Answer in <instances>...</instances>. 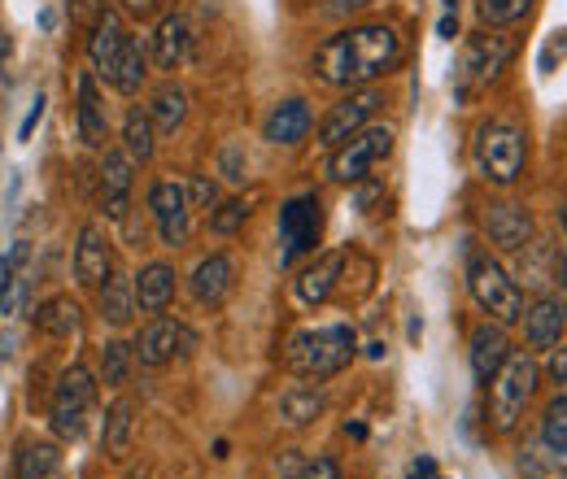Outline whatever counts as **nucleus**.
Returning <instances> with one entry per match:
<instances>
[{
	"mask_svg": "<svg viewBox=\"0 0 567 479\" xmlns=\"http://www.w3.org/2000/svg\"><path fill=\"white\" fill-rule=\"evenodd\" d=\"M79 139L87 148H101V153L110 148V114H105V101H101L92 70L79 74Z\"/></svg>",
	"mask_w": 567,
	"mask_h": 479,
	"instance_id": "nucleus-19",
	"label": "nucleus"
},
{
	"mask_svg": "<svg viewBox=\"0 0 567 479\" xmlns=\"http://www.w3.org/2000/svg\"><path fill=\"white\" fill-rule=\"evenodd\" d=\"M537 0H476V18L485 31H506V27H519L528 13H533Z\"/></svg>",
	"mask_w": 567,
	"mask_h": 479,
	"instance_id": "nucleus-32",
	"label": "nucleus"
},
{
	"mask_svg": "<svg viewBox=\"0 0 567 479\" xmlns=\"http://www.w3.org/2000/svg\"><path fill=\"white\" fill-rule=\"evenodd\" d=\"M559 35H564V40H555V44L546 49V58H542V66H546V70H550V62H555V58H564V53H567V31H559Z\"/></svg>",
	"mask_w": 567,
	"mask_h": 479,
	"instance_id": "nucleus-44",
	"label": "nucleus"
},
{
	"mask_svg": "<svg viewBox=\"0 0 567 479\" xmlns=\"http://www.w3.org/2000/svg\"><path fill=\"white\" fill-rule=\"evenodd\" d=\"M537 384H542L537 357L511 348V357L497 366V375L485 384V388H489V418H494L497 431H515V427H519V418L528 410Z\"/></svg>",
	"mask_w": 567,
	"mask_h": 479,
	"instance_id": "nucleus-6",
	"label": "nucleus"
},
{
	"mask_svg": "<svg viewBox=\"0 0 567 479\" xmlns=\"http://www.w3.org/2000/svg\"><path fill=\"white\" fill-rule=\"evenodd\" d=\"M132 440H136V402H114L110 414H105V454L110 458H127V449H132Z\"/></svg>",
	"mask_w": 567,
	"mask_h": 479,
	"instance_id": "nucleus-30",
	"label": "nucleus"
},
{
	"mask_svg": "<svg viewBox=\"0 0 567 479\" xmlns=\"http://www.w3.org/2000/svg\"><path fill=\"white\" fill-rule=\"evenodd\" d=\"M110 274H114V240L105 236V227L87 222L74 244V279L83 288H101Z\"/></svg>",
	"mask_w": 567,
	"mask_h": 479,
	"instance_id": "nucleus-15",
	"label": "nucleus"
},
{
	"mask_svg": "<svg viewBox=\"0 0 567 479\" xmlns=\"http://www.w3.org/2000/svg\"><path fill=\"white\" fill-rule=\"evenodd\" d=\"M310 127H315L310 105H306L301 96H288V101H280V105L267 114V123H262V139H267V144H284V148H292V144H301V139L310 136Z\"/></svg>",
	"mask_w": 567,
	"mask_h": 479,
	"instance_id": "nucleus-22",
	"label": "nucleus"
},
{
	"mask_svg": "<svg viewBox=\"0 0 567 479\" xmlns=\"http://www.w3.org/2000/svg\"><path fill=\"white\" fill-rule=\"evenodd\" d=\"M472 157H476V170H481V179H485V184H494V188H511V184H519L524 162H528V139H524V127H515L511 118H489V123H481Z\"/></svg>",
	"mask_w": 567,
	"mask_h": 479,
	"instance_id": "nucleus-5",
	"label": "nucleus"
},
{
	"mask_svg": "<svg viewBox=\"0 0 567 479\" xmlns=\"http://www.w3.org/2000/svg\"><path fill=\"white\" fill-rule=\"evenodd\" d=\"M132 157L118 153V148H105L101 157V206L110 218H127V201H132Z\"/></svg>",
	"mask_w": 567,
	"mask_h": 479,
	"instance_id": "nucleus-20",
	"label": "nucleus"
},
{
	"mask_svg": "<svg viewBox=\"0 0 567 479\" xmlns=\"http://www.w3.org/2000/svg\"><path fill=\"white\" fill-rule=\"evenodd\" d=\"M148 214H153V227L162 236L166 249H184L188 236H193V206H188V184L179 179H157L148 188Z\"/></svg>",
	"mask_w": 567,
	"mask_h": 479,
	"instance_id": "nucleus-11",
	"label": "nucleus"
},
{
	"mask_svg": "<svg viewBox=\"0 0 567 479\" xmlns=\"http://www.w3.org/2000/svg\"><path fill=\"white\" fill-rule=\"evenodd\" d=\"M87 62L118 96H136L148 79V49L123 27L114 9H101L92 35H87Z\"/></svg>",
	"mask_w": 567,
	"mask_h": 479,
	"instance_id": "nucleus-2",
	"label": "nucleus"
},
{
	"mask_svg": "<svg viewBox=\"0 0 567 479\" xmlns=\"http://www.w3.org/2000/svg\"><path fill=\"white\" fill-rule=\"evenodd\" d=\"M249 222V201H223L210 209V231L214 236H236Z\"/></svg>",
	"mask_w": 567,
	"mask_h": 479,
	"instance_id": "nucleus-35",
	"label": "nucleus"
},
{
	"mask_svg": "<svg viewBox=\"0 0 567 479\" xmlns=\"http://www.w3.org/2000/svg\"><path fill=\"white\" fill-rule=\"evenodd\" d=\"M384 105V96L375 92V87H354V92H346L328 114H323V123H319V144L332 153V148H341L350 136H358L367 123H371V114Z\"/></svg>",
	"mask_w": 567,
	"mask_h": 479,
	"instance_id": "nucleus-13",
	"label": "nucleus"
},
{
	"mask_svg": "<svg viewBox=\"0 0 567 479\" xmlns=\"http://www.w3.org/2000/svg\"><path fill=\"white\" fill-rule=\"evenodd\" d=\"M375 0H328L323 4V18H354L362 9H371Z\"/></svg>",
	"mask_w": 567,
	"mask_h": 479,
	"instance_id": "nucleus-38",
	"label": "nucleus"
},
{
	"mask_svg": "<svg viewBox=\"0 0 567 479\" xmlns=\"http://www.w3.org/2000/svg\"><path fill=\"white\" fill-rule=\"evenodd\" d=\"M188 53H193L188 18H179V13L162 18L157 31H153V44H148V62H153L157 70H166V74H175V70L188 62Z\"/></svg>",
	"mask_w": 567,
	"mask_h": 479,
	"instance_id": "nucleus-18",
	"label": "nucleus"
},
{
	"mask_svg": "<svg viewBox=\"0 0 567 479\" xmlns=\"http://www.w3.org/2000/svg\"><path fill=\"white\" fill-rule=\"evenodd\" d=\"M346 271V253L341 249H332V253H323V258H315L306 271L297 274V283H292V292H297V301L301 305H323L332 292H337V279Z\"/></svg>",
	"mask_w": 567,
	"mask_h": 479,
	"instance_id": "nucleus-21",
	"label": "nucleus"
},
{
	"mask_svg": "<svg viewBox=\"0 0 567 479\" xmlns=\"http://www.w3.org/2000/svg\"><path fill=\"white\" fill-rule=\"evenodd\" d=\"M179 274H175V267L171 262H148V267H141V274L132 279L136 283V310H144V314H162L171 301H175V283Z\"/></svg>",
	"mask_w": 567,
	"mask_h": 479,
	"instance_id": "nucleus-24",
	"label": "nucleus"
},
{
	"mask_svg": "<svg viewBox=\"0 0 567 479\" xmlns=\"http://www.w3.org/2000/svg\"><path fill=\"white\" fill-rule=\"evenodd\" d=\"M519 323H524L528 348L550 353V348H559L567 336V301H559V296H537V301L524 310Z\"/></svg>",
	"mask_w": 567,
	"mask_h": 479,
	"instance_id": "nucleus-16",
	"label": "nucleus"
},
{
	"mask_svg": "<svg viewBox=\"0 0 567 479\" xmlns=\"http://www.w3.org/2000/svg\"><path fill=\"white\" fill-rule=\"evenodd\" d=\"M564 227H567V206H564Z\"/></svg>",
	"mask_w": 567,
	"mask_h": 479,
	"instance_id": "nucleus-47",
	"label": "nucleus"
},
{
	"mask_svg": "<svg viewBox=\"0 0 567 479\" xmlns=\"http://www.w3.org/2000/svg\"><path fill=\"white\" fill-rule=\"evenodd\" d=\"M188 206L193 209H214L218 206V184L206 179V175H197L193 184H188Z\"/></svg>",
	"mask_w": 567,
	"mask_h": 479,
	"instance_id": "nucleus-37",
	"label": "nucleus"
},
{
	"mask_svg": "<svg viewBox=\"0 0 567 479\" xmlns=\"http://www.w3.org/2000/svg\"><path fill=\"white\" fill-rule=\"evenodd\" d=\"M157 4H162V0H123V9H127V13H136V18L157 13Z\"/></svg>",
	"mask_w": 567,
	"mask_h": 479,
	"instance_id": "nucleus-42",
	"label": "nucleus"
},
{
	"mask_svg": "<svg viewBox=\"0 0 567 479\" xmlns=\"http://www.w3.org/2000/svg\"><path fill=\"white\" fill-rule=\"evenodd\" d=\"M542 445L555 458H567V393H559L542 414Z\"/></svg>",
	"mask_w": 567,
	"mask_h": 479,
	"instance_id": "nucleus-34",
	"label": "nucleus"
},
{
	"mask_svg": "<svg viewBox=\"0 0 567 479\" xmlns=\"http://www.w3.org/2000/svg\"><path fill=\"white\" fill-rule=\"evenodd\" d=\"M328 406V397L319 393V388H310V384H297V388H288L280 402H276V423L280 427H310L319 414Z\"/></svg>",
	"mask_w": 567,
	"mask_h": 479,
	"instance_id": "nucleus-26",
	"label": "nucleus"
},
{
	"mask_svg": "<svg viewBox=\"0 0 567 479\" xmlns=\"http://www.w3.org/2000/svg\"><path fill=\"white\" fill-rule=\"evenodd\" d=\"M358 353V332L350 323H332V327H315V332H297L284 348V366L297 379L323 384L332 375H341Z\"/></svg>",
	"mask_w": 567,
	"mask_h": 479,
	"instance_id": "nucleus-3",
	"label": "nucleus"
},
{
	"mask_svg": "<svg viewBox=\"0 0 567 479\" xmlns=\"http://www.w3.org/2000/svg\"><path fill=\"white\" fill-rule=\"evenodd\" d=\"M188 288H193V301H197L202 310H218V305L231 296V288H236V262H231L227 253L202 258L193 279H188Z\"/></svg>",
	"mask_w": 567,
	"mask_h": 479,
	"instance_id": "nucleus-17",
	"label": "nucleus"
},
{
	"mask_svg": "<svg viewBox=\"0 0 567 479\" xmlns=\"http://www.w3.org/2000/svg\"><path fill=\"white\" fill-rule=\"evenodd\" d=\"M441 4H445V9H454V4H458V0H441Z\"/></svg>",
	"mask_w": 567,
	"mask_h": 479,
	"instance_id": "nucleus-46",
	"label": "nucleus"
},
{
	"mask_svg": "<svg viewBox=\"0 0 567 479\" xmlns=\"http://www.w3.org/2000/svg\"><path fill=\"white\" fill-rule=\"evenodd\" d=\"M35 332H44V336H53V341H66L79 332V323H83V310H79V301L71 296H49L44 305H35Z\"/></svg>",
	"mask_w": 567,
	"mask_h": 479,
	"instance_id": "nucleus-27",
	"label": "nucleus"
},
{
	"mask_svg": "<svg viewBox=\"0 0 567 479\" xmlns=\"http://www.w3.org/2000/svg\"><path fill=\"white\" fill-rule=\"evenodd\" d=\"M467 292H472V301L494 319L502 327H515L519 319H524V288L511 279V271L489 258L485 249H472L467 253Z\"/></svg>",
	"mask_w": 567,
	"mask_h": 479,
	"instance_id": "nucleus-4",
	"label": "nucleus"
},
{
	"mask_svg": "<svg viewBox=\"0 0 567 479\" xmlns=\"http://www.w3.org/2000/svg\"><path fill=\"white\" fill-rule=\"evenodd\" d=\"M218 166H223V179H227V184H245L249 157H245V148H240V144H223V153H218Z\"/></svg>",
	"mask_w": 567,
	"mask_h": 479,
	"instance_id": "nucleus-36",
	"label": "nucleus"
},
{
	"mask_svg": "<svg viewBox=\"0 0 567 479\" xmlns=\"http://www.w3.org/2000/svg\"><path fill=\"white\" fill-rule=\"evenodd\" d=\"M132 366H136V348H132V344L110 341L101 348V384H105V388H123L127 375H132Z\"/></svg>",
	"mask_w": 567,
	"mask_h": 479,
	"instance_id": "nucleus-33",
	"label": "nucleus"
},
{
	"mask_svg": "<svg viewBox=\"0 0 567 479\" xmlns=\"http://www.w3.org/2000/svg\"><path fill=\"white\" fill-rule=\"evenodd\" d=\"M319 231H323V201H319L315 192H301V197L284 201V209H280V244H284L280 262L284 267H292L297 258L315 253Z\"/></svg>",
	"mask_w": 567,
	"mask_h": 479,
	"instance_id": "nucleus-10",
	"label": "nucleus"
},
{
	"mask_svg": "<svg viewBox=\"0 0 567 479\" xmlns=\"http://www.w3.org/2000/svg\"><path fill=\"white\" fill-rule=\"evenodd\" d=\"M436 31H441L445 40H454V35H458V18H454V9H450V13L441 18V22H436Z\"/></svg>",
	"mask_w": 567,
	"mask_h": 479,
	"instance_id": "nucleus-45",
	"label": "nucleus"
},
{
	"mask_svg": "<svg viewBox=\"0 0 567 479\" xmlns=\"http://www.w3.org/2000/svg\"><path fill=\"white\" fill-rule=\"evenodd\" d=\"M92 402H96V375H92L87 366H71V371L58 379L53 402H49V423H53V431H58L62 440H74V436L83 431V418L92 410Z\"/></svg>",
	"mask_w": 567,
	"mask_h": 479,
	"instance_id": "nucleus-9",
	"label": "nucleus"
},
{
	"mask_svg": "<svg viewBox=\"0 0 567 479\" xmlns=\"http://www.w3.org/2000/svg\"><path fill=\"white\" fill-rule=\"evenodd\" d=\"M481 227L489 236V244H497L502 253H519L533 244V214L515 201H494L481 214Z\"/></svg>",
	"mask_w": 567,
	"mask_h": 479,
	"instance_id": "nucleus-14",
	"label": "nucleus"
},
{
	"mask_svg": "<svg viewBox=\"0 0 567 479\" xmlns=\"http://www.w3.org/2000/svg\"><path fill=\"white\" fill-rule=\"evenodd\" d=\"M148 118H153V127H157L162 136H175V132L184 127V118H188V92H184L179 83L157 87V92H153V105H148Z\"/></svg>",
	"mask_w": 567,
	"mask_h": 479,
	"instance_id": "nucleus-29",
	"label": "nucleus"
},
{
	"mask_svg": "<svg viewBox=\"0 0 567 479\" xmlns=\"http://www.w3.org/2000/svg\"><path fill=\"white\" fill-rule=\"evenodd\" d=\"M297 479H346V476H341V467H337L332 458H315Z\"/></svg>",
	"mask_w": 567,
	"mask_h": 479,
	"instance_id": "nucleus-39",
	"label": "nucleus"
},
{
	"mask_svg": "<svg viewBox=\"0 0 567 479\" xmlns=\"http://www.w3.org/2000/svg\"><path fill=\"white\" fill-rule=\"evenodd\" d=\"M511 357V341H506V327L502 323H481L476 332H472V348H467V362H472V375H476V384H489L497 375V366Z\"/></svg>",
	"mask_w": 567,
	"mask_h": 479,
	"instance_id": "nucleus-23",
	"label": "nucleus"
},
{
	"mask_svg": "<svg viewBox=\"0 0 567 479\" xmlns=\"http://www.w3.org/2000/svg\"><path fill=\"white\" fill-rule=\"evenodd\" d=\"M136 362L141 366H171L175 357H188L193 348H197V336H193V327L188 323H179V319H166V314H153L148 323L141 327V336H136Z\"/></svg>",
	"mask_w": 567,
	"mask_h": 479,
	"instance_id": "nucleus-12",
	"label": "nucleus"
},
{
	"mask_svg": "<svg viewBox=\"0 0 567 479\" xmlns=\"http://www.w3.org/2000/svg\"><path fill=\"white\" fill-rule=\"evenodd\" d=\"M96 292H101L96 305H101V319H105V323L127 327V323L136 319V283H132V274L114 271Z\"/></svg>",
	"mask_w": 567,
	"mask_h": 479,
	"instance_id": "nucleus-25",
	"label": "nucleus"
},
{
	"mask_svg": "<svg viewBox=\"0 0 567 479\" xmlns=\"http://www.w3.org/2000/svg\"><path fill=\"white\" fill-rule=\"evenodd\" d=\"M402 66V35L389 22H358L346 27L341 35H328L315 58L310 70L323 87L337 92H354V87H371L375 79L393 74Z\"/></svg>",
	"mask_w": 567,
	"mask_h": 479,
	"instance_id": "nucleus-1",
	"label": "nucleus"
},
{
	"mask_svg": "<svg viewBox=\"0 0 567 479\" xmlns=\"http://www.w3.org/2000/svg\"><path fill=\"white\" fill-rule=\"evenodd\" d=\"M123 153L132 162H153V153H157V127H153L148 110H132L123 118Z\"/></svg>",
	"mask_w": 567,
	"mask_h": 479,
	"instance_id": "nucleus-31",
	"label": "nucleus"
},
{
	"mask_svg": "<svg viewBox=\"0 0 567 479\" xmlns=\"http://www.w3.org/2000/svg\"><path fill=\"white\" fill-rule=\"evenodd\" d=\"M411 479H441V471H436V462H432V458H420V462L411 467Z\"/></svg>",
	"mask_w": 567,
	"mask_h": 479,
	"instance_id": "nucleus-43",
	"label": "nucleus"
},
{
	"mask_svg": "<svg viewBox=\"0 0 567 479\" xmlns=\"http://www.w3.org/2000/svg\"><path fill=\"white\" fill-rule=\"evenodd\" d=\"M58 467H62V454L49 440H22L13 454V479H53Z\"/></svg>",
	"mask_w": 567,
	"mask_h": 479,
	"instance_id": "nucleus-28",
	"label": "nucleus"
},
{
	"mask_svg": "<svg viewBox=\"0 0 567 479\" xmlns=\"http://www.w3.org/2000/svg\"><path fill=\"white\" fill-rule=\"evenodd\" d=\"M393 127H362L358 136H350L341 148H332L328 157V179L332 184H362L389 153H393Z\"/></svg>",
	"mask_w": 567,
	"mask_h": 479,
	"instance_id": "nucleus-8",
	"label": "nucleus"
},
{
	"mask_svg": "<svg viewBox=\"0 0 567 479\" xmlns=\"http://www.w3.org/2000/svg\"><path fill=\"white\" fill-rule=\"evenodd\" d=\"M515 58V40L511 35H497V31H481L463 44V58L454 70V96L458 101H472L481 92H489V83L502 79V70L511 66Z\"/></svg>",
	"mask_w": 567,
	"mask_h": 479,
	"instance_id": "nucleus-7",
	"label": "nucleus"
},
{
	"mask_svg": "<svg viewBox=\"0 0 567 479\" xmlns=\"http://www.w3.org/2000/svg\"><path fill=\"white\" fill-rule=\"evenodd\" d=\"M555 357H550V379L555 384H567V348H550Z\"/></svg>",
	"mask_w": 567,
	"mask_h": 479,
	"instance_id": "nucleus-41",
	"label": "nucleus"
},
{
	"mask_svg": "<svg viewBox=\"0 0 567 479\" xmlns=\"http://www.w3.org/2000/svg\"><path fill=\"white\" fill-rule=\"evenodd\" d=\"M44 118V96H35V105H31V114H27V123H22V132H18V139H31V132H35V123Z\"/></svg>",
	"mask_w": 567,
	"mask_h": 479,
	"instance_id": "nucleus-40",
	"label": "nucleus"
}]
</instances>
